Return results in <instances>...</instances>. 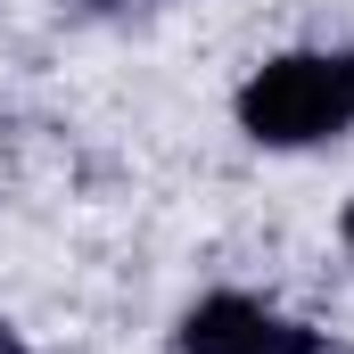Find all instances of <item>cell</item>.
Instances as JSON below:
<instances>
[{
	"instance_id": "1",
	"label": "cell",
	"mask_w": 354,
	"mask_h": 354,
	"mask_svg": "<svg viewBox=\"0 0 354 354\" xmlns=\"http://www.w3.org/2000/svg\"><path fill=\"white\" fill-rule=\"evenodd\" d=\"M239 124L272 149H305L354 124V50H297L272 58L256 83L239 91Z\"/></svg>"
},
{
	"instance_id": "2",
	"label": "cell",
	"mask_w": 354,
	"mask_h": 354,
	"mask_svg": "<svg viewBox=\"0 0 354 354\" xmlns=\"http://www.w3.org/2000/svg\"><path fill=\"white\" fill-rule=\"evenodd\" d=\"M181 354H322V346H313V330L280 322L248 297H206L181 322Z\"/></svg>"
},
{
	"instance_id": "3",
	"label": "cell",
	"mask_w": 354,
	"mask_h": 354,
	"mask_svg": "<svg viewBox=\"0 0 354 354\" xmlns=\"http://www.w3.org/2000/svg\"><path fill=\"white\" fill-rule=\"evenodd\" d=\"M0 354H25V338H17V330H8V322H0Z\"/></svg>"
},
{
	"instance_id": "4",
	"label": "cell",
	"mask_w": 354,
	"mask_h": 354,
	"mask_svg": "<svg viewBox=\"0 0 354 354\" xmlns=\"http://www.w3.org/2000/svg\"><path fill=\"white\" fill-rule=\"evenodd\" d=\"M346 248H354V214H346Z\"/></svg>"
}]
</instances>
